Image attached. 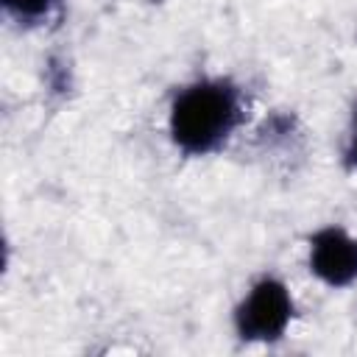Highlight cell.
<instances>
[{
    "label": "cell",
    "instance_id": "cell-3",
    "mask_svg": "<svg viewBox=\"0 0 357 357\" xmlns=\"http://www.w3.org/2000/svg\"><path fill=\"white\" fill-rule=\"evenodd\" d=\"M310 268L329 287H346L357 279V240L340 226L318 229L310 237Z\"/></svg>",
    "mask_w": 357,
    "mask_h": 357
},
{
    "label": "cell",
    "instance_id": "cell-5",
    "mask_svg": "<svg viewBox=\"0 0 357 357\" xmlns=\"http://www.w3.org/2000/svg\"><path fill=\"white\" fill-rule=\"evenodd\" d=\"M47 86L59 95H64L70 89V70L61 59H50L47 61Z\"/></svg>",
    "mask_w": 357,
    "mask_h": 357
},
{
    "label": "cell",
    "instance_id": "cell-4",
    "mask_svg": "<svg viewBox=\"0 0 357 357\" xmlns=\"http://www.w3.org/2000/svg\"><path fill=\"white\" fill-rule=\"evenodd\" d=\"M0 6L14 22L25 28L45 25L61 14V0H0Z\"/></svg>",
    "mask_w": 357,
    "mask_h": 357
},
{
    "label": "cell",
    "instance_id": "cell-6",
    "mask_svg": "<svg viewBox=\"0 0 357 357\" xmlns=\"http://www.w3.org/2000/svg\"><path fill=\"white\" fill-rule=\"evenodd\" d=\"M343 165L349 170H357V106H354V117H351V128H349V142L343 151Z\"/></svg>",
    "mask_w": 357,
    "mask_h": 357
},
{
    "label": "cell",
    "instance_id": "cell-1",
    "mask_svg": "<svg viewBox=\"0 0 357 357\" xmlns=\"http://www.w3.org/2000/svg\"><path fill=\"white\" fill-rule=\"evenodd\" d=\"M243 120L240 86L229 78H204L176 92L170 103V139L187 156L218 151Z\"/></svg>",
    "mask_w": 357,
    "mask_h": 357
},
{
    "label": "cell",
    "instance_id": "cell-2",
    "mask_svg": "<svg viewBox=\"0 0 357 357\" xmlns=\"http://www.w3.org/2000/svg\"><path fill=\"white\" fill-rule=\"evenodd\" d=\"M293 318V298L284 282L273 276H262L254 282L248 296L234 310V329L243 340L273 343L279 340Z\"/></svg>",
    "mask_w": 357,
    "mask_h": 357
}]
</instances>
